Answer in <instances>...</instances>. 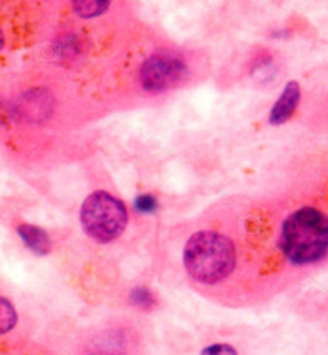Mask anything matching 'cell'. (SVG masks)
Returning <instances> with one entry per match:
<instances>
[{"mask_svg": "<svg viewBox=\"0 0 328 355\" xmlns=\"http://www.w3.org/2000/svg\"><path fill=\"white\" fill-rule=\"evenodd\" d=\"M280 250L291 263L319 262L328 252V216L316 207H301L282 225Z\"/></svg>", "mask_w": 328, "mask_h": 355, "instance_id": "cell-1", "label": "cell"}, {"mask_svg": "<svg viewBox=\"0 0 328 355\" xmlns=\"http://www.w3.org/2000/svg\"><path fill=\"white\" fill-rule=\"evenodd\" d=\"M301 100V87L296 80H290L285 85L284 92H282L280 98L275 101L274 108H272L269 114V123L272 125H280L285 124L297 108Z\"/></svg>", "mask_w": 328, "mask_h": 355, "instance_id": "cell-6", "label": "cell"}, {"mask_svg": "<svg viewBox=\"0 0 328 355\" xmlns=\"http://www.w3.org/2000/svg\"><path fill=\"white\" fill-rule=\"evenodd\" d=\"M17 232L19 238L24 241V245H26L34 254L37 256L49 254L52 245H50L47 233H45V230H42V228L31 224H21L18 225Z\"/></svg>", "mask_w": 328, "mask_h": 355, "instance_id": "cell-7", "label": "cell"}, {"mask_svg": "<svg viewBox=\"0 0 328 355\" xmlns=\"http://www.w3.org/2000/svg\"><path fill=\"white\" fill-rule=\"evenodd\" d=\"M3 34H2V31H0V50H2V47H3Z\"/></svg>", "mask_w": 328, "mask_h": 355, "instance_id": "cell-13", "label": "cell"}, {"mask_svg": "<svg viewBox=\"0 0 328 355\" xmlns=\"http://www.w3.org/2000/svg\"><path fill=\"white\" fill-rule=\"evenodd\" d=\"M52 106H53V98L49 90L34 89L23 95L17 106V110L19 116L24 119L40 121L50 116V113H52Z\"/></svg>", "mask_w": 328, "mask_h": 355, "instance_id": "cell-5", "label": "cell"}, {"mask_svg": "<svg viewBox=\"0 0 328 355\" xmlns=\"http://www.w3.org/2000/svg\"><path fill=\"white\" fill-rule=\"evenodd\" d=\"M18 322L17 311L8 299L0 297V334L12 331Z\"/></svg>", "mask_w": 328, "mask_h": 355, "instance_id": "cell-8", "label": "cell"}, {"mask_svg": "<svg viewBox=\"0 0 328 355\" xmlns=\"http://www.w3.org/2000/svg\"><path fill=\"white\" fill-rule=\"evenodd\" d=\"M235 246L216 232H198L187 241L184 266L189 275L203 285H216L234 272Z\"/></svg>", "mask_w": 328, "mask_h": 355, "instance_id": "cell-2", "label": "cell"}, {"mask_svg": "<svg viewBox=\"0 0 328 355\" xmlns=\"http://www.w3.org/2000/svg\"><path fill=\"white\" fill-rule=\"evenodd\" d=\"M80 224L95 241L111 243L128 225V209L123 201L108 191H94L80 207Z\"/></svg>", "mask_w": 328, "mask_h": 355, "instance_id": "cell-3", "label": "cell"}, {"mask_svg": "<svg viewBox=\"0 0 328 355\" xmlns=\"http://www.w3.org/2000/svg\"><path fill=\"white\" fill-rule=\"evenodd\" d=\"M189 78V68L184 60L173 53H155L140 66L139 80L144 90L161 94L178 87Z\"/></svg>", "mask_w": 328, "mask_h": 355, "instance_id": "cell-4", "label": "cell"}, {"mask_svg": "<svg viewBox=\"0 0 328 355\" xmlns=\"http://www.w3.org/2000/svg\"><path fill=\"white\" fill-rule=\"evenodd\" d=\"M129 301L132 302L135 307L144 309V311H150V309H153L156 306L155 294L145 286L134 288V290L129 294Z\"/></svg>", "mask_w": 328, "mask_h": 355, "instance_id": "cell-9", "label": "cell"}, {"mask_svg": "<svg viewBox=\"0 0 328 355\" xmlns=\"http://www.w3.org/2000/svg\"><path fill=\"white\" fill-rule=\"evenodd\" d=\"M110 7V2H74L73 10L80 18H94L102 15Z\"/></svg>", "mask_w": 328, "mask_h": 355, "instance_id": "cell-10", "label": "cell"}, {"mask_svg": "<svg viewBox=\"0 0 328 355\" xmlns=\"http://www.w3.org/2000/svg\"><path fill=\"white\" fill-rule=\"evenodd\" d=\"M201 355H239L234 347L227 343H218V344H211V346L205 347L201 351Z\"/></svg>", "mask_w": 328, "mask_h": 355, "instance_id": "cell-12", "label": "cell"}, {"mask_svg": "<svg viewBox=\"0 0 328 355\" xmlns=\"http://www.w3.org/2000/svg\"><path fill=\"white\" fill-rule=\"evenodd\" d=\"M158 207V200L153 195H140L135 200V209L144 212V214H151Z\"/></svg>", "mask_w": 328, "mask_h": 355, "instance_id": "cell-11", "label": "cell"}]
</instances>
